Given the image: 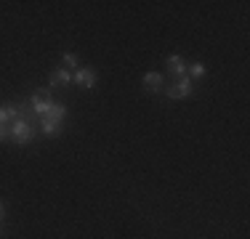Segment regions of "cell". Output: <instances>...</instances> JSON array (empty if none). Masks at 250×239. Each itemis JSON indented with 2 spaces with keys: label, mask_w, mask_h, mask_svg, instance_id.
<instances>
[{
  "label": "cell",
  "mask_w": 250,
  "mask_h": 239,
  "mask_svg": "<svg viewBox=\"0 0 250 239\" xmlns=\"http://www.w3.org/2000/svg\"><path fill=\"white\" fill-rule=\"evenodd\" d=\"M8 139L14 143H19V146H27V143L35 139V125L24 117H16L14 122L8 125Z\"/></svg>",
  "instance_id": "obj_1"
},
{
  "label": "cell",
  "mask_w": 250,
  "mask_h": 239,
  "mask_svg": "<svg viewBox=\"0 0 250 239\" xmlns=\"http://www.w3.org/2000/svg\"><path fill=\"white\" fill-rule=\"evenodd\" d=\"M51 106H53V99H51V91H48V88H40V91H35L32 99H29V109H32V115L40 117V120H43V117L51 112Z\"/></svg>",
  "instance_id": "obj_2"
},
{
  "label": "cell",
  "mask_w": 250,
  "mask_h": 239,
  "mask_svg": "<svg viewBox=\"0 0 250 239\" xmlns=\"http://www.w3.org/2000/svg\"><path fill=\"white\" fill-rule=\"evenodd\" d=\"M72 82L80 88H85V91H91L93 85H96V72H93L91 67H77L75 75H72Z\"/></svg>",
  "instance_id": "obj_3"
},
{
  "label": "cell",
  "mask_w": 250,
  "mask_h": 239,
  "mask_svg": "<svg viewBox=\"0 0 250 239\" xmlns=\"http://www.w3.org/2000/svg\"><path fill=\"white\" fill-rule=\"evenodd\" d=\"M192 91H194L192 77H187V75H184V77H178V82H176V85H170L165 93H168L170 99H187V96H192Z\"/></svg>",
  "instance_id": "obj_4"
},
{
  "label": "cell",
  "mask_w": 250,
  "mask_h": 239,
  "mask_svg": "<svg viewBox=\"0 0 250 239\" xmlns=\"http://www.w3.org/2000/svg\"><path fill=\"white\" fill-rule=\"evenodd\" d=\"M165 64H168L170 75H176V77H184V75H187V67H189L181 56H168V61H165Z\"/></svg>",
  "instance_id": "obj_5"
},
{
  "label": "cell",
  "mask_w": 250,
  "mask_h": 239,
  "mask_svg": "<svg viewBox=\"0 0 250 239\" xmlns=\"http://www.w3.org/2000/svg\"><path fill=\"white\" fill-rule=\"evenodd\" d=\"M16 117H19V106H16V104L0 106V125H11Z\"/></svg>",
  "instance_id": "obj_6"
},
{
  "label": "cell",
  "mask_w": 250,
  "mask_h": 239,
  "mask_svg": "<svg viewBox=\"0 0 250 239\" xmlns=\"http://www.w3.org/2000/svg\"><path fill=\"white\" fill-rule=\"evenodd\" d=\"M69 82H72V75H69L67 69H53L51 72V88H59V85H69Z\"/></svg>",
  "instance_id": "obj_7"
},
{
  "label": "cell",
  "mask_w": 250,
  "mask_h": 239,
  "mask_svg": "<svg viewBox=\"0 0 250 239\" xmlns=\"http://www.w3.org/2000/svg\"><path fill=\"white\" fill-rule=\"evenodd\" d=\"M144 88L146 91H160V88H163V75H160V72H146L144 75Z\"/></svg>",
  "instance_id": "obj_8"
},
{
  "label": "cell",
  "mask_w": 250,
  "mask_h": 239,
  "mask_svg": "<svg viewBox=\"0 0 250 239\" xmlns=\"http://www.w3.org/2000/svg\"><path fill=\"white\" fill-rule=\"evenodd\" d=\"M64 117H67V106H64V104H53L51 112L43 120H56V122H64Z\"/></svg>",
  "instance_id": "obj_9"
},
{
  "label": "cell",
  "mask_w": 250,
  "mask_h": 239,
  "mask_svg": "<svg viewBox=\"0 0 250 239\" xmlns=\"http://www.w3.org/2000/svg\"><path fill=\"white\" fill-rule=\"evenodd\" d=\"M40 125H43V133L48 136V139H56L59 128H62V122H56V120H40Z\"/></svg>",
  "instance_id": "obj_10"
},
{
  "label": "cell",
  "mask_w": 250,
  "mask_h": 239,
  "mask_svg": "<svg viewBox=\"0 0 250 239\" xmlns=\"http://www.w3.org/2000/svg\"><path fill=\"white\" fill-rule=\"evenodd\" d=\"M62 69H77V56H75V53H64V56H62Z\"/></svg>",
  "instance_id": "obj_11"
},
{
  "label": "cell",
  "mask_w": 250,
  "mask_h": 239,
  "mask_svg": "<svg viewBox=\"0 0 250 239\" xmlns=\"http://www.w3.org/2000/svg\"><path fill=\"white\" fill-rule=\"evenodd\" d=\"M205 75V64L202 61H194L192 67H187V77H202Z\"/></svg>",
  "instance_id": "obj_12"
},
{
  "label": "cell",
  "mask_w": 250,
  "mask_h": 239,
  "mask_svg": "<svg viewBox=\"0 0 250 239\" xmlns=\"http://www.w3.org/2000/svg\"><path fill=\"white\" fill-rule=\"evenodd\" d=\"M8 139V125H0V141Z\"/></svg>",
  "instance_id": "obj_13"
},
{
  "label": "cell",
  "mask_w": 250,
  "mask_h": 239,
  "mask_svg": "<svg viewBox=\"0 0 250 239\" xmlns=\"http://www.w3.org/2000/svg\"><path fill=\"white\" fill-rule=\"evenodd\" d=\"M3 213H5V207H3V205H0V220H3Z\"/></svg>",
  "instance_id": "obj_14"
}]
</instances>
